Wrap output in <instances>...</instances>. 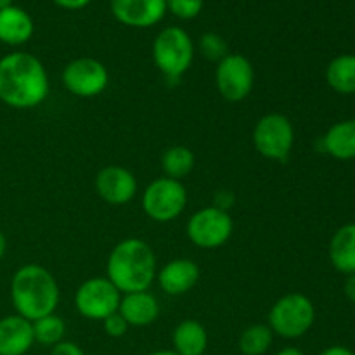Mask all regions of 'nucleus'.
I'll return each instance as SVG.
<instances>
[{"mask_svg": "<svg viewBox=\"0 0 355 355\" xmlns=\"http://www.w3.org/2000/svg\"><path fill=\"white\" fill-rule=\"evenodd\" d=\"M49 75L30 52H10L0 59V101L14 110H31L47 99Z\"/></svg>", "mask_w": 355, "mask_h": 355, "instance_id": "obj_1", "label": "nucleus"}, {"mask_svg": "<svg viewBox=\"0 0 355 355\" xmlns=\"http://www.w3.org/2000/svg\"><path fill=\"white\" fill-rule=\"evenodd\" d=\"M156 272V255L144 239H123L107 257L106 277L121 295L148 291L155 283Z\"/></svg>", "mask_w": 355, "mask_h": 355, "instance_id": "obj_2", "label": "nucleus"}, {"mask_svg": "<svg viewBox=\"0 0 355 355\" xmlns=\"http://www.w3.org/2000/svg\"><path fill=\"white\" fill-rule=\"evenodd\" d=\"M10 302L17 315L33 322L54 314L59 305V284L49 269L26 263L10 279Z\"/></svg>", "mask_w": 355, "mask_h": 355, "instance_id": "obj_3", "label": "nucleus"}, {"mask_svg": "<svg viewBox=\"0 0 355 355\" xmlns=\"http://www.w3.org/2000/svg\"><path fill=\"white\" fill-rule=\"evenodd\" d=\"M153 61L168 80L182 78L194 61V44L184 28L166 26L153 42Z\"/></svg>", "mask_w": 355, "mask_h": 355, "instance_id": "obj_4", "label": "nucleus"}, {"mask_svg": "<svg viewBox=\"0 0 355 355\" xmlns=\"http://www.w3.org/2000/svg\"><path fill=\"white\" fill-rule=\"evenodd\" d=\"M269 328L274 335L286 340L302 338L315 322V307L307 295L288 293L269 311Z\"/></svg>", "mask_w": 355, "mask_h": 355, "instance_id": "obj_5", "label": "nucleus"}, {"mask_svg": "<svg viewBox=\"0 0 355 355\" xmlns=\"http://www.w3.org/2000/svg\"><path fill=\"white\" fill-rule=\"evenodd\" d=\"M253 148L266 159L286 162L295 144V128L290 118L281 113H267L253 128Z\"/></svg>", "mask_w": 355, "mask_h": 355, "instance_id": "obj_6", "label": "nucleus"}, {"mask_svg": "<svg viewBox=\"0 0 355 355\" xmlns=\"http://www.w3.org/2000/svg\"><path fill=\"white\" fill-rule=\"evenodd\" d=\"M144 214L155 222H172L186 210L187 191L180 180L159 177L144 189L141 198Z\"/></svg>", "mask_w": 355, "mask_h": 355, "instance_id": "obj_7", "label": "nucleus"}, {"mask_svg": "<svg viewBox=\"0 0 355 355\" xmlns=\"http://www.w3.org/2000/svg\"><path fill=\"white\" fill-rule=\"evenodd\" d=\"M234 222L222 207H205L189 218L186 225L187 238L194 246L203 250H217L231 239Z\"/></svg>", "mask_w": 355, "mask_h": 355, "instance_id": "obj_8", "label": "nucleus"}, {"mask_svg": "<svg viewBox=\"0 0 355 355\" xmlns=\"http://www.w3.org/2000/svg\"><path fill=\"white\" fill-rule=\"evenodd\" d=\"M121 293L107 277H90L83 281L75 293V307L82 318L103 322L118 312Z\"/></svg>", "mask_w": 355, "mask_h": 355, "instance_id": "obj_9", "label": "nucleus"}, {"mask_svg": "<svg viewBox=\"0 0 355 355\" xmlns=\"http://www.w3.org/2000/svg\"><path fill=\"white\" fill-rule=\"evenodd\" d=\"M255 69L248 58L229 52L215 68V85L218 94L229 103H241L252 94Z\"/></svg>", "mask_w": 355, "mask_h": 355, "instance_id": "obj_10", "label": "nucleus"}, {"mask_svg": "<svg viewBox=\"0 0 355 355\" xmlns=\"http://www.w3.org/2000/svg\"><path fill=\"white\" fill-rule=\"evenodd\" d=\"M61 82L69 94L82 99L97 97L110 85V73L101 61L94 58L73 59L62 69Z\"/></svg>", "mask_w": 355, "mask_h": 355, "instance_id": "obj_11", "label": "nucleus"}, {"mask_svg": "<svg viewBox=\"0 0 355 355\" xmlns=\"http://www.w3.org/2000/svg\"><path fill=\"white\" fill-rule=\"evenodd\" d=\"M96 191L107 205L121 207L130 203L137 193V180L130 170L120 165H107L96 177Z\"/></svg>", "mask_w": 355, "mask_h": 355, "instance_id": "obj_12", "label": "nucleus"}, {"mask_svg": "<svg viewBox=\"0 0 355 355\" xmlns=\"http://www.w3.org/2000/svg\"><path fill=\"white\" fill-rule=\"evenodd\" d=\"M110 6L114 19L130 28L155 26L166 14V0H111Z\"/></svg>", "mask_w": 355, "mask_h": 355, "instance_id": "obj_13", "label": "nucleus"}, {"mask_svg": "<svg viewBox=\"0 0 355 355\" xmlns=\"http://www.w3.org/2000/svg\"><path fill=\"white\" fill-rule=\"evenodd\" d=\"M200 274V267L191 259H173L156 272V281L166 295L179 297L196 286Z\"/></svg>", "mask_w": 355, "mask_h": 355, "instance_id": "obj_14", "label": "nucleus"}, {"mask_svg": "<svg viewBox=\"0 0 355 355\" xmlns=\"http://www.w3.org/2000/svg\"><path fill=\"white\" fill-rule=\"evenodd\" d=\"M33 345L31 321L17 314L0 319V355H24Z\"/></svg>", "mask_w": 355, "mask_h": 355, "instance_id": "obj_15", "label": "nucleus"}, {"mask_svg": "<svg viewBox=\"0 0 355 355\" xmlns=\"http://www.w3.org/2000/svg\"><path fill=\"white\" fill-rule=\"evenodd\" d=\"M118 314L134 328H146L153 324L159 315V302L148 291H135V293L121 295Z\"/></svg>", "mask_w": 355, "mask_h": 355, "instance_id": "obj_16", "label": "nucleus"}, {"mask_svg": "<svg viewBox=\"0 0 355 355\" xmlns=\"http://www.w3.org/2000/svg\"><path fill=\"white\" fill-rule=\"evenodd\" d=\"M35 24L30 14L16 6L0 9V42L10 47L23 45L33 37Z\"/></svg>", "mask_w": 355, "mask_h": 355, "instance_id": "obj_17", "label": "nucleus"}, {"mask_svg": "<svg viewBox=\"0 0 355 355\" xmlns=\"http://www.w3.org/2000/svg\"><path fill=\"white\" fill-rule=\"evenodd\" d=\"M173 352L179 355H205L208 349V333L200 321L186 319L172 333Z\"/></svg>", "mask_w": 355, "mask_h": 355, "instance_id": "obj_18", "label": "nucleus"}, {"mask_svg": "<svg viewBox=\"0 0 355 355\" xmlns=\"http://www.w3.org/2000/svg\"><path fill=\"white\" fill-rule=\"evenodd\" d=\"M329 260L338 272L355 274V224H345L329 241Z\"/></svg>", "mask_w": 355, "mask_h": 355, "instance_id": "obj_19", "label": "nucleus"}, {"mask_svg": "<svg viewBox=\"0 0 355 355\" xmlns=\"http://www.w3.org/2000/svg\"><path fill=\"white\" fill-rule=\"evenodd\" d=\"M322 146L329 156L336 159L355 158V118L352 120H342L333 125L326 135L322 137Z\"/></svg>", "mask_w": 355, "mask_h": 355, "instance_id": "obj_20", "label": "nucleus"}, {"mask_svg": "<svg viewBox=\"0 0 355 355\" xmlns=\"http://www.w3.org/2000/svg\"><path fill=\"white\" fill-rule=\"evenodd\" d=\"M326 82L335 92L343 96L355 94V55H336L326 68Z\"/></svg>", "mask_w": 355, "mask_h": 355, "instance_id": "obj_21", "label": "nucleus"}, {"mask_svg": "<svg viewBox=\"0 0 355 355\" xmlns=\"http://www.w3.org/2000/svg\"><path fill=\"white\" fill-rule=\"evenodd\" d=\"M162 168L168 179H184L194 168V153L187 146H172L163 153Z\"/></svg>", "mask_w": 355, "mask_h": 355, "instance_id": "obj_22", "label": "nucleus"}, {"mask_svg": "<svg viewBox=\"0 0 355 355\" xmlns=\"http://www.w3.org/2000/svg\"><path fill=\"white\" fill-rule=\"evenodd\" d=\"M274 342L272 329L267 324H252L239 336V352L243 355H266Z\"/></svg>", "mask_w": 355, "mask_h": 355, "instance_id": "obj_23", "label": "nucleus"}, {"mask_svg": "<svg viewBox=\"0 0 355 355\" xmlns=\"http://www.w3.org/2000/svg\"><path fill=\"white\" fill-rule=\"evenodd\" d=\"M33 326L35 343H40L44 347H54L64 340L66 335V322L58 314H49L45 318L37 319L31 322Z\"/></svg>", "mask_w": 355, "mask_h": 355, "instance_id": "obj_24", "label": "nucleus"}, {"mask_svg": "<svg viewBox=\"0 0 355 355\" xmlns=\"http://www.w3.org/2000/svg\"><path fill=\"white\" fill-rule=\"evenodd\" d=\"M198 49L201 54L208 59V61L218 62L229 54V45L218 33L208 31V33L201 35L200 42H198Z\"/></svg>", "mask_w": 355, "mask_h": 355, "instance_id": "obj_25", "label": "nucleus"}, {"mask_svg": "<svg viewBox=\"0 0 355 355\" xmlns=\"http://www.w3.org/2000/svg\"><path fill=\"white\" fill-rule=\"evenodd\" d=\"M205 0H166V10L179 19H194L201 14Z\"/></svg>", "mask_w": 355, "mask_h": 355, "instance_id": "obj_26", "label": "nucleus"}, {"mask_svg": "<svg viewBox=\"0 0 355 355\" xmlns=\"http://www.w3.org/2000/svg\"><path fill=\"white\" fill-rule=\"evenodd\" d=\"M103 328L104 333H106L107 336H111V338H121V336L127 335L130 326L127 324V321H125L118 312H114V314L107 315V318L104 319Z\"/></svg>", "mask_w": 355, "mask_h": 355, "instance_id": "obj_27", "label": "nucleus"}, {"mask_svg": "<svg viewBox=\"0 0 355 355\" xmlns=\"http://www.w3.org/2000/svg\"><path fill=\"white\" fill-rule=\"evenodd\" d=\"M51 355H85L82 349L76 345L75 342H68V340H62L61 343L52 347Z\"/></svg>", "mask_w": 355, "mask_h": 355, "instance_id": "obj_28", "label": "nucleus"}, {"mask_svg": "<svg viewBox=\"0 0 355 355\" xmlns=\"http://www.w3.org/2000/svg\"><path fill=\"white\" fill-rule=\"evenodd\" d=\"M52 2H54L58 7H61V9L80 10L83 9V7L89 6L92 0H52Z\"/></svg>", "mask_w": 355, "mask_h": 355, "instance_id": "obj_29", "label": "nucleus"}, {"mask_svg": "<svg viewBox=\"0 0 355 355\" xmlns=\"http://www.w3.org/2000/svg\"><path fill=\"white\" fill-rule=\"evenodd\" d=\"M319 355H355L349 347H343V345H333L328 347V349L322 350Z\"/></svg>", "mask_w": 355, "mask_h": 355, "instance_id": "obj_30", "label": "nucleus"}, {"mask_svg": "<svg viewBox=\"0 0 355 355\" xmlns=\"http://www.w3.org/2000/svg\"><path fill=\"white\" fill-rule=\"evenodd\" d=\"M345 295L352 304H355V274H350L345 281Z\"/></svg>", "mask_w": 355, "mask_h": 355, "instance_id": "obj_31", "label": "nucleus"}, {"mask_svg": "<svg viewBox=\"0 0 355 355\" xmlns=\"http://www.w3.org/2000/svg\"><path fill=\"white\" fill-rule=\"evenodd\" d=\"M276 355H305V354L302 352L300 349H297V347H284V349H281Z\"/></svg>", "mask_w": 355, "mask_h": 355, "instance_id": "obj_32", "label": "nucleus"}, {"mask_svg": "<svg viewBox=\"0 0 355 355\" xmlns=\"http://www.w3.org/2000/svg\"><path fill=\"white\" fill-rule=\"evenodd\" d=\"M6 252H7V238H6V234L0 231V260L6 257Z\"/></svg>", "mask_w": 355, "mask_h": 355, "instance_id": "obj_33", "label": "nucleus"}, {"mask_svg": "<svg viewBox=\"0 0 355 355\" xmlns=\"http://www.w3.org/2000/svg\"><path fill=\"white\" fill-rule=\"evenodd\" d=\"M148 355H179V354L173 352V350H156V352H151Z\"/></svg>", "mask_w": 355, "mask_h": 355, "instance_id": "obj_34", "label": "nucleus"}, {"mask_svg": "<svg viewBox=\"0 0 355 355\" xmlns=\"http://www.w3.org/2000/svg\"><path fill=\"white\" fill-rule=\"evenodd\" d=\"M14 0H0V9H6V7L14 6Z\"/></svg>", "mask_w": 355, "mask_h": 355, "instance_id": "obj_35", "label": "nucleus"}]
</instances>
